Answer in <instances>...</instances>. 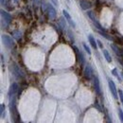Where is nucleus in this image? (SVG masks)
I'll return each instance as SVG.
<instances>
[{
	"mask_svg": "<svg viewBox=\"0 0 123 123\" xmlns=\"http://www.w3.org/2000/svg\"><path fill=\"white\" fill-rule=\"evenodd\" d=\"M80 5L81 7L82 10H88L92 7V3L89 0H80Z\"/></svg>",
	"mask_w": 123,
	"mask_h": 123,
	"instance_id": "obj_9",
	"label": "nucleus"
},
{
	"mask_svg": "<svg viewBox=\"0 0 123 123\" xmlns=\"http://www.w3.org/2000/svg\"><path fill=\"white\" fill-rule=\"evenodd\" d=\"M12 36L15 38L16 40H19L21 38V32L19 31H12Z\"/></svg>",
	"mask_w": 123,
	"mask_h": 123,
	"instance_id": "obj_16",
	"label": "nucleus"
},
{
	"mask_svg": "<svg viewBox=\"0 0 123 123\" xmlns=\"http://www.w3.org/2000/svg\"><path fill=\"white\" fill-rule=\"evenodd\" d=\"M52 1V3H53V5H55V6H59V2H58V0H51Z\"/></svg>",
	"mask_w": 123,
	"mask_h": 123,
	"instance_id": "obj_23",
	"label": "nucleus"
},
{
	"mask_svg": "<svg viewBox=\"0 0 123 123\" xmlns=\"http://www.w3.org/2000/svg\"><path fill=\"white\" fill-rule=\"evenodd\" d=\"M94 87H95V91L96 93L98 95V96H100L101 95V89H100V84H99V80H98V78L96 77V76H94Z\"/></svg>",
	"mask_w": 123,
	"mask_h": 123,
	"instance_id": "obj_8",
	"label": "nucleus"
},
{
	"mask_svg": "<svg viewBox=\"0 0 123 123\" xmlns=\"http://www.w3.org/2000/svg\"><path fill=\"white\" fill-rule=\"evenodd\" d=\"M99 33L101 34V36H103L104 38H106V39H108V40H110V41H111V40H113V39H112V37H111V36H109V35H108L105 31H99Z\"/></svg>",
	"mask_w": 123,
	"mask_h": 123,
	"instance_id": "obj_18",
	"label": "nucleus"
},
{
	"mask_svg": "<svg viewBox=\"0 0 123 123\" xmlns=\"http://www.w3.org/2000/svg\"><path fill=\"white\" fill-rule=\"evenodd\" d=\"M0 113H1V118H4L5 117V105L4 104H1L0 106Z\"/></svg>",
	"mask_w": 123,
	"mask_h": 123,
	"instance_id": "obj_19",
	"label": "nucleus"
},
{
	"mask_svg": "<svg viewBox=\"0 0 123 123\" xmlns=\"http://www.w3.org/2000/svg\"><path fill=\"white\" fill-rule=\"evenodd\" d=\"M1 17H2V21L5 22V24H6L7 26H9V25L11 24L12 18V15H11L9 12H5L4 10H1Z\"/></svg>",
	"mask_w": 123,
	"mask_h": 123,
	"instance_id": "obj_4",
	"label": "nucleus"
},
{
	"mask_svg": "<svg viewBox=\"0 0 123 123\" xmlns=\"http://www.w3.org/2000/svg\"><path fill=\"white\" fill-rule=\"evenodd\" d=\"M83 76H84V78H85L86 80H91V79H92L93 71H92V68H91V66H90L89 64L85 66V68H84V71H83Z\"/></svg>",
	"mask_w": 123,
	"mask_h": 123,
	"instance_id": "obj_7",
	"label": "nucleus"
},
{
	"mask_svg": "<svg viewBox=\"0 0 123 123\" xmlns=\"http://www.w3.org/2000/svg\"><path fill=\"white\" fill-rule=\"evenodd\" d=\"M88 41H89V43L91 44V46L94 49H97L98 48V46H97V43H96V40L94 39V37H93L92 35H89L88 36Z\"/></svg>",
	"mask_w": 123,
	"mask_h": 123,
	"instance_id": "obj_14",
	"label": "nucleus"
},
{
	"mask_svg": "<svg viewBox=\"0 0 123 123\" xmlns=\"http://www.w3.org/2000/svg\"><path fill=\"white\" fill-rule=\"evenodd\" d=\"M33 1H34V2H36V4H38V3H39V0H33Z\"/></svg>",
	"mask_w": 123,
	"mask_h": 123,
	"instance_id": "obj_26",
	"label": "nucleus"
},
{
	"mask_svg": "<svg viewBox=\"0 0 123 123\" xmlns=\"http://www.w3.org/2000/svg\"><path fill=\"white\" fill-rule=\"evenodd\" d=\"M2 42L4 44V46L8 48H12L14 46V42L12 40V38L9 35H6V34H3L2 35Z\"/></svg>",
	"mask_w": 123,
	"mask_h": 123,
	"instance_id": "obj_2",
	"label": "nucleus"
},
{
	"mask_svg": "<svg viewBox=\"0 0 123 123\" xmlns=\"http://www.w3.org/2000/svg\"><path fill=\"white\" fill-rule=\"evenodd\" d=\"M10 111H11V115H12V120L13 122H19L20 116H19V113L16 108V100L14 96L10 97Z\"/></svg>",
	"mask_w": 123,
	"mask_h": 123,
	"instance_id": "obj_1",
	"label": "nucleus"
},
{
	"mask_svg": "<svg viewBox=\"0 0 123 123\" xmlns=\"http://www.w3.org/2000/svg\"><path fill=\"white\" fill-rule=\"evenodd\" d=\"M12 67H13V69H12V71H13V74L15 75L17 78H23L24 77V73H23V71L19 68V66L16 64L15 62H12Z\"/></svg>",
	"mask_w": 123,
	"mask_h": 123,
	"instance_id": "obj_6",
	"label": "nucleus"
},
{
	"mask_svg": "<svg viewBox=\"0 0 123 123\" xmlns=\"http://www.w3.org/2000/svg\"><path fill=\"white\" fill-rule=\"evenodd\" d=\"M118 116H119L120 120L123 122V111L121 110V109H118Z\"/></svg>",
	"mask_w": 123,
	"mask_h": 123,
	"instance_id": "obj_21",
	"label": "nucleus"
},
{
	"mask_svg": "<svg viewBox=\"0 0 123 123\" xmlns=\"http://www.w3.org/2000/svg\"><path fill=\"white\" fill-rule=\"evenodd\" d=\"M103 55H104V57H105V59H106V61H107L108 62H112V58H111L109 52H108L106 49H103Z\"/></svg>",
	"mask_w": 123,
	"mask_h": 123,
	"instance_id": "obj_15",
	"label": "nucleus"
},
{
	"mask_svg": "<svg viewBox=\"0 0 123 123\" xmlns=\"http://www.w3.org/2000/svg\"><path fill=\"white\" fill-rule=\"evenodd\" d=\"M13 1H14V2H16V3H17V2H18V0H13Z\"/></svg>",
	"mask_w": 123,
	"mask_h": 123,
	"instance_id": "obj_27",
	"label": "nucleus"
},
{
	"mask_svg": "<svg viewBox=\"0 0 123 123\" xmlns=\"http://www.w3.org/2000/svg\"><path fill=\"white\" fill-rule=\"evenodd\" d=\"M97 43H98V46H99L100 48H103V46H102V44H101V42H100L99 40H98Z\"/></svg>",
	"mask_w": 123,
	"mask_h": 123,
	"instance_id": "obj_24",
	"label": "nucleus"
},
{
	"mask_svg": "<svg viewBox=\"0 0 123 123\" xmlns=\"http://www.w3.org/2000/svg\"><path fill=\"white\" fill-rule=\"evenodd\" d=\"M108 80V85H109V89H110V91L112 93V95H113V97H114V98H116V99H117V98H118V96H117V88H116V85H115V82L111 80V79H107Z\"/></svg>",
	"mask_w": 123,
	"mask_h": 123,
	"instance_id": "obj_3",
	"label": "nucleus"
},
{
	"mask_svg": "<svg viewBox=\"0 0 123 123\" xmlns=\"http://www.w3.org/2000/svg\"><path fill=\"white\" fill-rule=\"evenodd\" d=\"M83 47H84V49H85V51L88 53V54H91V50H90V48L88 47V46H86L85 44H83Z\"/></svg>",
	"mask_w": 123,
	"mask_h": 123,
	"instance_id": "obj_22",
	"label": "nucleus"
},
{
	"mask_svg": "<svg viewBox=\"0 0 123 123\" xmlns=\"http://www.w3.org/2000/svg\"><path fill=\"white\" fill-rule=\"evenodd\" d=\"M73 49L75 50V52H76V54H77V56L79 57V59H80V63H81V65H83L84 64V62H85V60H84V57H83V54L79 50V48H78L77 46H73Z\"/></svg>",
	"mask_w": 123,
	"mask_h": 123,
	"instance_id": "obj_11",
	"label": "nucleus"
},
{
	"mask_svg": "<svg viewBox=\"0 0 123 123\" xmlns=\"http://www.w3.org/2000/svg\"><path fill=\"white\" fill-rule=\"evenodd\" d=\"M111 47L114 50V52L117 54V56H118L119 58H123V50H121L118 46H115V45H111Z\"/></svg>",
	"mask_w": 123,
	"mask_h": 123,
	"instance_id": "obj_12",
	"label": "nucleus"
},
{
	"mask_svg": "<svg viewBox=\"0 0 123 123\" xmlns=\"http://www.w3.org/2000/svg\"><path fill=\"white\" fill-rule=\"evenodd\" d=\"M121 75H122V78H123V72H122V73H121Z\"/></svg>",
	"mask_w": 123,
	"mask_h": 123,
	"instance_id": "obj_28",
	"label": "nucleus"
},
{
	"mask_svg": "<svg viewBox=\"0 0 123 123\" xmlns=\"http://www.w3.org/2000/svg\"><path fill=\"white\" fill-rule=\"evenodd\" d=\"M87 14H88V16L90 17V19L93 21V23L97 21V20H96V17H95V13H94V12H92V11H89V12H87Z\"/></svg>",
	"mask_w": 123,
	"mask_h": 123,
	"instance_id": "obj_17",
	"label": "nucleus"
},
{
	"mask_svg": "<svg viewBox=\"0 0 123 123\" xmlns=\"http://www.w3.org/2000/svg\"><path fill=\"white\" fill-rule=\"evenodd\" d=\"M46 12L48 13V16L50 17V19H55V17H56V15H57L56 10H55L54 7L52 6V4H47Z\"/></svg>",
	"mask_w": 123,
	"mask_h": 123,
	"instance_id": "obj_5",
	"label": "nucleus"
},
{
	"mask_svg": "<svg viewBox=\"0 0 123 123\" xmlns=\"http://www.w3.org/2000/svg\"><path fill=\"white\" fill-rule=\"evenodd\" d=\"M18 91V84L13 82L12 85H11V88H10V91H9V98L12 97V96H15Z\"/></svg>",
	"mask_w": 123,
	"mask_h": 123,
	"instance_id": "obj_10",
	"label": "nucleus"
},
{
	"mask_svg": "<svg viewBox=\"0 0 123 123\" xmlns=\"http://www.w3.org/2000/svg\"><path fill=\"white\" fill-rule=\"evenodd\" d=\"M112 73H113V75H114V76H116V77L118 79V80H120V78H119V76H118V74H117V69H116V68H115V69H113Z\"/></svg>",
	"mask_w": 123,
	"mask_h": 123,
	"instance_id": "obj_20",
	"label": "nucleus"
},
{
	"mask_svg": "<svg viewBox=\"0 0 123 123\" xmlns=\"http://www.w3.org/2000/svg\"><path fill=\"white\" fill-rule=\"evenodd\" d=\"M62 12H63V16H64L65 20H66V21H67V22H68V23H69V24H70V25H71L73 28H75V26H76V25H75V23L72 21V19H71V16L69 15V13H68V12H67L65 10H64Z\"/></svg>",
	"mask_w": 123,
	"mask_h": 123,
	"instance_id": "obj_13",
	"label": "nucleus"
},
{
	"mask_svg": "<svg viewBox=\"0 0 123 123\" xmlns=\"http://www.w3.org/2000/svg\"><path fill=\"white\" fill-rule=\"evenodd\" d=\"M6 5V0H1V6H5Z\"/></svg>",
	"mask_w": 123,
	"mask_h": 123,
	"instance_id": "obj_25",
	"label": "nucleus"
}]
</instances>
